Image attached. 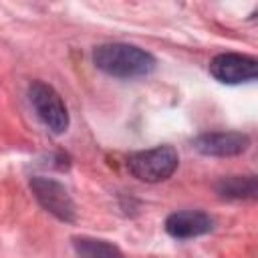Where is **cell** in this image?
Returning <instances> with one entry per match:
<instances>
[{
    "label": "cell",
    "instance_id": "3957f363",
    "mask_svg": "<svg viewBox=\"0 0 258 258\" xmlns=\"http://www.w3.org/2000/svg\"><path fill=\"white\" fill-rule=\"evenodd\" d=\"M30 95V103L36 111V115L40 117V121L54 133H62L69 127V113L67 107L60 99V95L46 83L36 81L30 85L28 89Z\"/></svg>",
    "mask_w": 258,
    "mask_h": 258
},
{
    "label": "cell",
    "instance_id": "277c9868",
    "mask_svg": "<svg viewBox=\"0 0 258 258\" xmlns=\"http://www.w3.org/2000/svg\"><path fill=\"white\" fill-rule=\"evenodd\" d=\"M210 73L222 83L236 85V83L256 79L258 62L252 56H246V54L224 52V54L214 56V60L210 62Z\"/></svg>",
    "mask_w": 258,
    "mask_h": 258
},
{
    "label": "cell",
    "instance_id": "8992f818",
    "mask_svg": "<svg viewBox=\"0 0 258 258\" xmlns=\"http://www.w3.org/2000/svg\"><path fill=\"white\" fill-rule=\"evenodd\" d=\"M32 189L38 198V202L48 210L52 212L54 216H58L60 220H73V202L67 194V189L52 181V179H44V177H36L32 179Z\"/></svg>",
    "mask_w": 258,
    "mask_h": 258
},
{
    "label": "cell",
    "instance_id": "6da1fadb",
    "mask_svg": "<svg viewBox=\"0 0 258 258\" xmlns=\"http://www.w3.org/2000/svg\"><path fill=\"white\" fill-rule=\"evenodd\" d=\"M95 64L113 77L121 79H131V77H143L149 75L155 67V60L149 52L131 46V44H101L93 52Z\"/></svg>",
    "mask_w": 258,
    "mask_h": 258
},
{
    "label": "cell",
    "instance_id": "7a4b0ae2",
    "mask_svg": "<svg viewBox=\"0 0 258 258\" xmlns=\"http://www.w3.org/2000/svg\"><path fill=\"white\" fill-rule=\"evenodd\" d=\"M177 163H179L177 151L169 145H157L145 151H137L131 153L127 159V167L133 173V177L147 183L167 179L177 169Z\"/></svg>",
    "mask_w": 258,
    "mask_h": 258
},
{
    "label": "cell",
    "instance_id": "ba28073f",
    "mask_svg": "<svg viewBox=\"0 0 258 258\" xmlns=\"http://www.w3.org/2000/svg\"><path fill=\"white\" fill-rule=\"evenodd\" d=\"M75 250H77V258H123V254L113 244L103 240L77 238Z\"/></svg>",
    "mask_w": 258,
    "mask_h": 258
},
{
    "label": "cell",
    "instance_id": "52a82bcc",
    "mask_svg": "<svg viewBox=\"0 0 258 258\" xmlns=\"http://www.w3.org/2000/svg\"><path fill=\"white\" fill-rule=\"evenodd\" d=\"M250 139L238 131L204 133L196 139V149L206 155H238L248 147Z\"/></svg>",
    "mask_w": 258,
    "mask_h": 258
},
{
    "label": "cell",
    "instance_id": "5b68a950",
    "mask_svg": "<svg viewBox=\"0 0 258 258\" xmlns=\"http://www.w3.org/2000/svg\"><path fill=\"white\" fill-rule=\"evenodd\" d=\"M212 228H214V220L206 212H198V210L173 212L165 220L167 234L173 236V238H179V240H187V238L208 234Z\"/></svg>",
    "mask_w": 258,
    "mask_h": 258
}]
</instances>
